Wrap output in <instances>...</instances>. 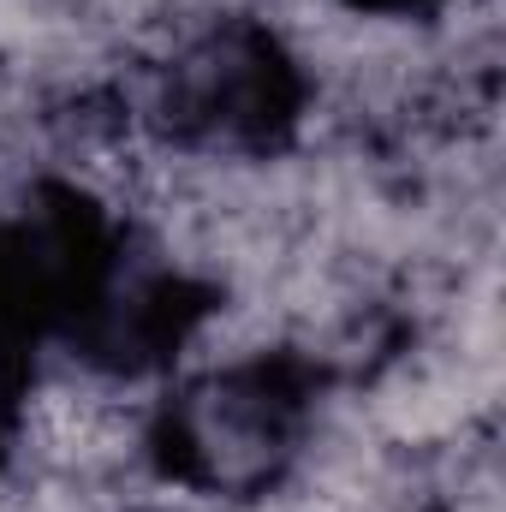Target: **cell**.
Wrapping results in <instances>:
<instances>
[{"mask_svg":"<svg viewBox=\"0 0 506 512\" xmlns=\"http://www.w3.org/2000/svg\"><path fill=\"white\" fill-rule=\"evenodd\" d=\"M322 376L292 352L197 358L149 405V477L191 507H251L292 483Z\"/></svg>","mask_w":506,"mask_h":512,"instance_id":"obj_1","label":"cell"},{"mask_svg":"<svg viewBox=\"0 0 506 512\" xmlns=\"http://www.w3.org/2000/svg\"><path fill=\"white\" fill-rule=\"evenodd\" d=\"M120 512H161V507H120Z\"/></svg>","mask_w":506,"mask_h":512,"instance_id":"obj_2","label":"cell"}]
</instances>
